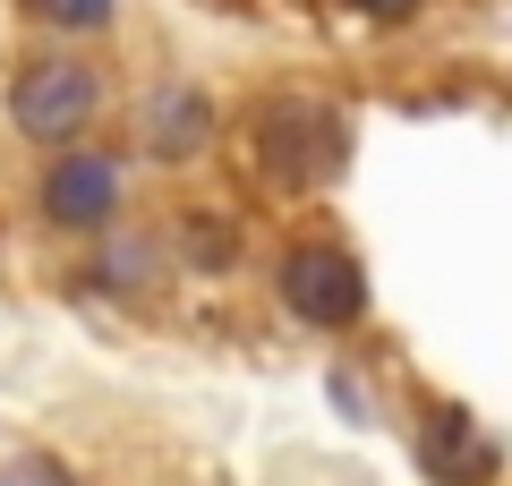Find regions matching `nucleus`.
I'll return each instance as SVG.
<instances>
[{
  "instance_id": "f03ea898",
  "label": "nucleus",
  "mask_w": 512,
  "mask_h": 486,
  "mask_svg": "<svg viewBox=\"0 0 512 486\" xmlns=\"http://www.w3.org/2000/svg\"><path fill=\"white\" fill-rule=\"evenodd\" d=\"M282 307H291L299 324H316V333H342V324H359L367 282H359V265H350L333 239H308V248L282 256Z\"/></svg>"
},
{
  "instance_id": "7ed1b4c3",
  "label": "nucleus",
  "mask_w": 512,
  "mask_h": 486,
  "mask_svg": "<svg viewBox=\"0 0 512 486\" xmlns=\"http://www.w3.org/2000/svg\"><path fill=\"white\" fill-rule=\"evenodd\" d=\"M94 103H103V86H94L86 60H35V69L9 86V120L26 128V137H77V128L94 120Z\"/></svg>"
},
{
  "instance_id": "6e6552de",
  "label": "nucleus",
  "mask_w": 512,
  "mask_h": 486,
  "mask_svg": "<svg viewBox=\"0 0 512 486\" xmlns=\"http://www.w3.org/2000/svg\"><path fill=\"white\" fill-rule=\"evenodd\" d=\"M35 9H43L52 26H103V18H111V0H35Z\"/></svg>"
},
{
  "instance_id": "423d86ee",
  "label": "nucleus",
  "mask_w": 512,
  "mask_h": 486,
  "mask_svg": "<svg viewBox=\"0 0 512 486\" xmlns=\"http://www.w3.org/2000/svg\"><path fill=\"white\" fill-rule=\"evenodd\" d=\"M205 137H214V103H205L197 86H163V94H146V154L188 162Z\"/></svg>"
},
{
  "instance_id": "f257e3e1",
  "label": "nucleus",
  "mask_w": 512,
  "mask_h": 486,
  "mask_svg": "<svg viewBox=\"0 0 512 486\" xmlns=\"http://www.w3.org/2000/svg\"><path fill=\"white\" fill-rule=\"evenodd\" d=\"M256 162L274 171L282 188H325L350 154V128L333 120V103H308V94H274V103L248 120Z\"/></svg>"
},
{
  "instance_id": "39448f33",
  "label": "nucleus",
  "mask_w": 512,
  "mask_h": 486,
  "mask_svg": "<svg viewBox=\"0 0 512 486\" xmlns=\"http://www.w3.org/2000/svg\"><path fill=\"white\" fill-rule=\"evenodd\" d=\"M419 469L436 486H487L495 478V444L461 410H444V418H427V435H419Z\"/></svg>"
},
{
  "instance_id": "0eeeda50",
  "label": "nucleus",
  "mask_w": 512,
  "mask_h": 486,
  "mask_svg": "<svg viewBox=\"0 0 512 486\" xmlns=\"http://www.w3.org/2000/svg\"><path fill=\"white\" fill-rule=\"evenodd\" d=\"M0 486H77V478L52 461V452H26V461H9V469H0Z\"/></svg>"
},
{
  "instance_id": "20e7f679",
  "label": "nucleus",
  "mask_w": 512,
  "mask_h": 486,
  "mask_svg": "<svg viewBox=\"0 0 512 486\" xmlns=\"http://www.w3.org/2000/svg\"><path fill=\"white\" fill-rule=\"evenodd\" d=\"M111 205H120V162H111V154H69V162H52V180H43V214H52V222L94 231Z\"/></svg>"
},
{
  "instance_id": "1a4fd4ad",
  "label": "nucleus",
  "mask_w": 512,
  "mask_h": 486,
  "mask_svg": "<svg viewBox=\"0 0 512 486\" xmlns=\"http://www.w3.org/2000/svg\"><path fill=\"white\" fill-rule=\"evenodd\" d=\"M350 9H367V18H410L419 0H350Z\"/></svg>"
}]
</instances>
